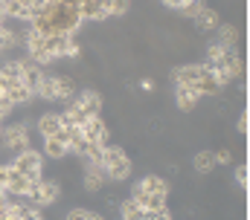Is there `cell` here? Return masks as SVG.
I'll return each mask as SVG.
<instances>
[{
    "label": "cell",
    "instance_id": "1f68e13d",
    "mask_svg": "<svg viewBox=\"0 0 250 220\" xmlns=\"http://www.w3.org/2000/svg\"><path fill=\"white\" fill-rule=\"evenodd\" d=\"M163 3H166V6H172V9H181L184 3H189V0H163Z\"/></svg>",
    "mask_w": 250,
    "mask_h": 220
},
{
    "label": "cell",
    "instance_id": "4316f807",
    "mask_svg": "<svg viewBox=\"0 0 250 220\" xmlns=\"http://www.w3.org/2000/svg\"><path fill=\"white\" fill-rule=\"evenodd\" d=\"M215 163H221V165L233 163V151H230V148H221V151H215Z\"/></svg>",
    "mask_w": 250,
    "mask_h": 220
},
{
    "label": "cell",
    "instance_id": "7402d4cb",
    "mask_svg": "<svg viewBox=\"0 0 250 220\" xmlns=\"http://www.w3.org/2000/svg\"><path fill=\"white\" fill-rule=\"evenodd\" d=\"M0 75H3L6 81H21V61H9V64H3V67H0Z\"/></svg>",
    "mask_w": 250,
    "mask_h": 220
},
{
    "label": "cell",
    "instance_id": "d4e9b609",
    "mask_svg": "<svg viewBox=\"0 0 250 220\" xmlns=\"http://www.w3.org/2000/svg\"><path fill=\"white\" fill-rule=\"evenodd\" d=\"M90 218H93V212H87V209H70L64 215V220H90Z\"/></svg>",
    "mask_w": 250,
    "mask_h": 220
},
{
    "label": "cell",
    "instance_id": "5bb4252c",
    "mask_svg": "<svg viewBox=\"0 0 250 220\" xmlns=\"http://www.w3.org/2000/svg\"><path fill=\"white\" fill-rule=\"evenodd\" d=\"M59 116H62V125H64V128H82V125L90 119V116L79 108V105H70V108L64 110V113H59Z\"/></svg>",
    "mask_w": 250,
    "mask_h": 220
},
{
    "label": "cell",
    "instance_id": "4fadbf2b",
    "mask_svg": "<svg viewBox=\"0 0 250 220\" xmlns=\"http://www.w3.org/2000/svg\"><path fill=\"white\" fill-rule=\"evenodd\" d=\"M35 128H38L41 139H47V136H53V133L62 128V116H59V113H44V116L35 122Z\"/></svg>",
    "mask_w": 250,
    "mask_h": 220
},
{
    "label": "cell",
    "instance_id": "8992f818",
    "mask_svg": "<svg viewBox=\"0 0 250 220\" xmlns=\"http://www.w3.org/2000/svg\"><path fill=\"white\" fill-rule=\"evenodd\" d=\"M3 96H6V99H9V102L15 105V108H21V105H29L35 93H32V90H29V87H26L23 81H9V84H6V93H3Z\"/></svg>",
    "mask_w": 250,
    "mask_h": 220
},
{
    "label": "cell",
    "instance_id": "836d02e7",
    "mask_svg": "<svg viewBox=\"0 0 250 220\" xmlns=\"http://www.w3.org/2000/svg\"><path fill=\"white\" fill-rule=\"evenodd\" d=\"M0 26H3V23H0Z\"/></svg>",
    "mask_w": 250,
    "mask_h": 220
},
{
    "label": "cell",
    "instance_id": "277c9868",
    "mask_svg": "<svg viewBox=\"0 0 250 220\" xmlns=\"http://www.w3.org/2000/svg\"><path fill=\"white\" fill-rule=\"evenodd\" d=\"M204 73H207L204 64H181V67L172 70V81H175L178 87H192Z\"/></svg>",
    "mask_w": 250,
    "mask_h": 220
},
{
    "label": "cell",
    "instance_id": "4dcf8cb0",
    "mask_svg": "<svg viewBox=\"0 0 250 220\" xmlns=\"http://www.w3.org/2000/svg\"><path fill=\"white\" fill-rule=\"evenodd\" d=\"M140 90L143 93H154V78H143L140 81Z\"/></svg>",
    "mask_w": 250,
    "mask_h": 220
},
{
    "label": "cell",
    "instance_id": "7c38bea8",
    "mask_svg": "<svg viewBox=\"0 0 250 220\" xmlns=\"http://www.w3.org/2000/svg\"><path fill=\"white\" fill-rule=\"evenodd\" d=\"M137 185H140L143 191H148V194H169V183H166L160 174H146Z\"/></svg>",
    "mask_w": 250,
    "mask_h": 220
},
{
    "label": "cell",
    "instance_id": "9a60e30c",
    "mask_svg": "<svg viewBox=\"0 0 250 220\" xmlns=\"http://www.w3.org/2000/svg\"><path fill=\"white\" fill-rule=\"evenodd\" d=\"M215 29H218V41H215V44H221V47H227V50L236 47V41H239V26H236V23H218Z\"/></svg>",
    "mask_w": 250,
    "mask_h": 220
},
{
    "label": "cell",
    "instance_id": "cb8c5ba5",
    "mask_svg": "<svg viewBox=\"0 0 250 220\" xmlns=\"http://www.w3.org/2000/svg\"><path fill=\"white\" fill-rule=\"evenodd\" d=\"M201 9H204V3H201V0H189V3H184V6H181V12H184V18H189V20H195Z\"/></svg>",
    "mask_w": 250,
    "mask_h": 220
},
{
    "label": "cell",
    "instance_id": "e0dca14e",
    "mask_svg": "<svg viewBox=\"0 0 250 220\" xmlns=\"http://www.w3.org/2000/svg\"><path fill=\"white\" fill-rule=\"evenodd\" d=\"M224 58H227V47H221V44H209L207 47V70H218V67H224Z\"/></svg>",
    "mask_w": 250,
    "mask_h": 220
},
{
    "label": "cell",
    "instance_id": "2e32d148",
    "mask_svg": "<svg viewBox=\"0 0 250 220\" xmlns=\"http://www.w3.org/2000/svg\"><path fill=\"white\" fill-rule=\"evenodd\" d=\"M44 157H50V160H56V163H62L64 157H70V148L59 142V139H53V136H47L44 139Z\"/></svg>",
    "mask_w": 250,
    "mask_h": 220
},
{
    "label": "cell",
    "instance_id": "d6986e66",
    "mask_svg": "<svg viewBox=\"0 0 250 220\" xmlns=\"http://www.w3.org/2000/svg\"><path fill=\"white\" fill-rule=\"evenodd\" d=\"M195 26L201 29V32H209V29H215L218 26V9H201L198 12V18H195Z\"/></svg>",
    "mask_w": 250,
    "mask_h": 220
},
{
    "label": "cell",
    "instance_id": "83f0119b",
    "mask_svg": "<svg viewBox=\"0 0 250 220\" xmlns=\"http://www.w3.org/2000/svg\"><path fill=\"white\" fill-rule=\"evenodd\" d=\"M236 183H239L242 188L248 185V168H245V163H242V165H236Z\"/></svg>",
    "mask_w": 250,
    "mask_h": 220
},
{
    "label": "cell",
    "instance_id": "ac0fdd59",
    "mask_svg": "<svg viewBox=\"0 0 250 220\" xmlns=\"http://www.w3.org/2000/svg\"><path fill=\"white\" fill-rule=\"evenodd\" d=\"M215 151H198L195 157H192V168L198 171V174H209L212 168H215Z\"/></svg>",
    "mask_w": 250,
    "mask_h": 220
},
{
    "label": "cell",
    "instance_id": "3957f363",
    "mask_svg": "<svg viewBox=\"0 0 250 220\" xmlns=\"http://www.w3.org/2000/svg\"><path fill=\"white\" fill-rule=\"evenodd\" d=\"M82 136H84L87 142H93V145H102V148H105L111 133H108V125L102 122V116H90V119L82 125Z\"/></svg>",
    "mask_w": 250,
    "mask_h": 220
},
{
    "label": "cell",
    "instance_id": "603a6c76",
    "mask_svg": "<svg viewBox=\"0 0 250 220\" xmlns=\"http://www.w3.org/2000/svg\"><path fill=\"white\" fill-rule=\"evenodd\" d=\"M131 9V0H108V18H123Z\"/></svg>",
    "mask_w": 250,
    "mask_h": 220
},
{
    "label": "cell",
    "instance_id": "f1b7e54d",
    "mask_svg": "<svg viewBox=\"0 0 250 220\" xmlns=\"http://www.w3.org/2000/svg\"><path fill=\"white\" fill-rule=\"evenodd\" d=\"M236 128H239V133H248V113L242 110V116L236 119Z\"/></svg>",
    "mask_w": 250,
    "mask_h": 220
},
{
    "label": "cell",
    "instance_id": "5b68a950",
    "mask_svg": "<svg viewBox=\"0 0 250 220\" xmlns=\"http://www.w3.org/2000/svg\"><path fill=\"white\" fill-rule=\"evenodd\" d=\"M70 105H79L87 116H99L102 113V96L96 90H82V93H76L70 99Z\"/></svg>",
    "mask_w": 250,
    "mask_h": 220
},
{
    "label": "cell",
    "instance_id": "ffe728a7",
    "mask_svg": "<svg viewBox=\"0 0 250 220\" xmlns=\"http://www.w3.org/2000/svg\"><path fill=\"white\" fill-rule=\"evenodd\" d=\"M35 96H41L44 102H56V75H41V81L35 84Z\"/></svg>",
    "mask_w": 250,
    "mask_h": 220
},
{
    "label": "cell",
    "instance_id": "ba28073f",
    "mask_svg": "<svg viewBox=\"0 0 250 220\" xmlns=\"http://www.w3.org/2000/svg\"><path fill=\"white\" fill-rule=\"evenodd\" d=\"M76 12H79L82 20H105V18H108L99 0H82V3L76 6Z\"/></svg>",
    "mask_w": 250,
    "mask_h": 220
},
{
    "label": "cell",
    "instance_id": "52a82bcc",
    "mask_svg": "<svg viewBox=\"0 0 250 220\" xmlns=\"http://www.w3.org/2000/svg\"><path fill=\"white\" fill-rule=\"evenodd\" d=\"M131 171H134V165H131V160L128 157H123V160H117V163H111L108 168H105V177L111 180V183H125L128 177H131Z\"/></svg>",
    "mask_w": 250,
    "mask_h": 220
},
{
    "label": "cell",
    "instance_id": "44dd1931",
    "mask_svg": "<svg viewBox=\"0 0 250 220\" xmlns=\"http://www.w3.org/2000/svg\"><path fill=\"white\" fill-rule=\"evenodd\" d=\"M117 212H120V220H146V209H140L131 197L120 203V209H117Z\"/></svg>",
    "mask_w": 250,
    "mask_h": 220
},
{
    "label": "cell",
    "instance_id": "d6a6232c",
    "mask_svg": "<svg viewBox=\"0 0 250 220\" xmlns=\"http://www.w3.org/2000/svg\"><path fill=\"white\" fill-rule=\"evenodd\" d=\"M6 84H9V81H6V78H3V75H0V96H3V93H6Z\"/></svg>",
    "mask_w": 250,
    "mask_h": 220
},
{
    "label": "cell",
    "instance_id": "9c48e42d",
    "mask_svg": "<svg viewBox=\"0 0 250 220\" xmlns=\"http://www.w3.org/2000/svg\"><path fill=\"white\" fill-rule=\"evenodd\" d=\"M76 93H79V81L73 75H56V99L70 102Z\"/></svg>",
    "mask_w": 250,
    "mask_h": 220
},
{
    "label": "cell",
    "instance_id": "30bf717a",
    "mask_svg": "<svg viewBox=\"0 0 250 220\" xmlns=\"http://www.w3.org/2000/svg\"><path fill=\"white\" fill-rule=\"evenodd\" d=\"M192 90H195L198 96H218L224 87H218V81L212 78V70H207V73H204V75L192 84Z\"/></svg>",
    "mask_w": 250,
    "mask_h": 220
},
{
    "label": "cell",
    "instance_id": "f546056e",
    "mask_svg": "<svg viewBox=\"0 0 250 220\" xmlns=\"http://www.w3.org/2000/svg\"><path fill=\"white\" fill-rule=\"evenodd\" d=\"M9 171H12V165H0V185L3 188L9 185Z\"/></svg>",
    "mask_w": 250,
    "mask_h": 220
},
{
    "label": "cell",
    "instance_id": "7a4b0ae2",
    "mask_svg": "<svg viewBox=\"0 0 250 220\" xmlns=\"http://www.w3.org/2000/svg\"><path fill=\"white\" fill-rule=\"evenodd\" d=\"M12 168L21 171V174H26V177H35V174H41V168H44V157H41L35 148H26V151H21V154L15 157Z\"/></svg>",
    "mask_w": 250,
    "mask_h": 220
},
{
    "label": "cell",
    "instance_id": "484cf974",
    "mask_svg": "<svg viewBox=\"0 0 250 220\" xmlns=\"http://www.w3.org/2000/svg\"><path fill=\"white\" fill-rule=\"evenodd\" d=\"M146 220H172V212H169V206L157 209V212H146Z\"/></svg>",
    "mask_w": 250,
    "mask_h": 220
},
{
    "label": "cell",
    "instance_id": "6da1fadb",
    "mask_svg": "<svg viewBox=\"0 0 250 220\" xmlns=\"http://www.w3.org/2000/svg\"><path fill=\"white\" fill-rule=\"evenodd\" d=\"M0 145H3L6 151H18V154L26 151V148H32V145H29V125H26V122H18V125L3 128Z\"/></svg>",
    "mask_w": 250,
    "mask_h": 220
},
{
    "label": "cell",
    "instance_id": "8fae6325",
    "mask_svg": "<svg viewBox=\"0 0 250 220\" xmlns=\"http://www.w3.org/2000/svg\"><path fill=\"white\" fill-rule=\"evenodd\" d=\"M198 102H201V96L192 87H175V105H178V110L189 113V110H195Z\"/></svg>",
    "mask_w": 250,
    "mask_h": 220
}]
</instances>
